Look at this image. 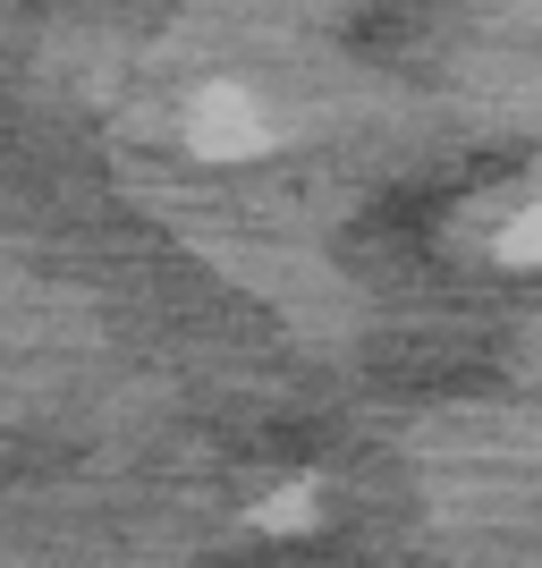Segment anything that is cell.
<instances>
[{"mask_svg": "<svg viewBox=\"0 0 542 568\" xmlns=\"http://www.w3.org/2000/svg\"><path fill=\"white\" fill-rule=\"evenodd\" d=\"M187 144L204 162H246V153H272V119L255 111L246 85H204V102L187 111Z\"/></svg>", "mask_w": 542, "mask_h": 568, "instance_id": "1", "label": "cell"}, {"mask_svg": "<svg viewBox=\"0 0 542 568\" xmlns=\"http://www.w3.org/2000/svg\"><path fill=\"white\" fill-rule=\"evenodd\" d=\"M500 255L509 263H542V204H525V213L500 230Z\"/></svg>", "mask_w": 542, "mask_h": 568, "instance_id": "2", "label": "cell"}]
</instances>
